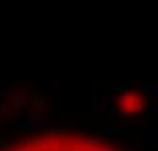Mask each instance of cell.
<instances>
[{"mask_svg":"<svg viewBox=\"0 0 158 151\" xmlns=\"http://www.w3.org/2000/svg\"><path fill=\"white\" fill-rule=\"evenodd\" d=\"M119 106H121V116H135L146 106V102H144L142 96L129 92V94H123L121 98H119Z\"/></svg>","mask_w":158,"mask_h":151,"instance_id":"1","label":"cell"}]
</instances>
